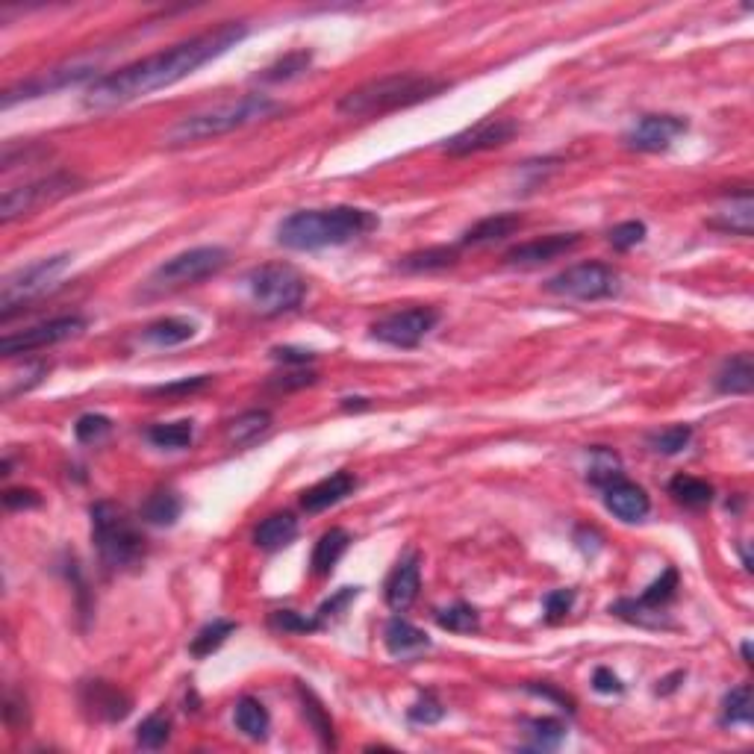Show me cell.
Masks as SVG:
<instances>
[{"label": "cell", "mask_w": 754, "mask_h": 754, "mask_svg": "<svg viewBox=\"0 0 754 754\" xmlns=\"http://www.w3.org/2000/svg\"><path fill=\"white\" fill-rule=\"evenodd\" d=\"M248 36V27L242 21H224L216 30L198 33L180 45H171L168 51H160L145 59H136L118 71H109L98 77L89 92H86V109H112L124 107L130 101H139L157 89L174 86L183 77L195 74L201 65L213 62L230 48H236Z\"/></svg>", "instance_id": "6da1fadb"}, {"label": "cell", "mask_w": 754, "mask_h": 754, "mask_svg": "<svg viewBox=\"0 0 754 754\" xmlns=\"http://www.w3.org/2000/svg\"><path fill=\"white\" fill-rule=\"evenodd\" d=\"M377 224L375 213L360 207H330V210H298L277 224V245L289 251H319L333 245H348Z\"/></svg>", "instance_id": "7a4b0ae2"}, {"label": "cell", "mask_w": 754, "mask_h": 754, "mask_svg": "<svg viewBox=\"0 0 754 754\" xmlns=\"http://www.w3.org/2000/svg\"><path fill=\"white\" fill-rule=\"evenodd\" d=\"M286 112L283 104H277L269 95H242L236 101H224L218 107L201 109L195 115L180 118L168 133H165V145L168 148H186V145H198V142H210L224 133L251 127L257 121H269L274 115Z\"/></svg>", "instance_id": "3957f363"}, {"label": "cell", "mask_w": 754, "mask_h": 754, "mask_svg": "<svg viewBox=\"0 0 754 754\" xmlns=\"http://www.w3.org/2000/svg\"><path fill=\"white\" fill-rule=\"evenodd\" d=\"M448 86L451 83L428 77V74H389V77H377L351 89L336 109L348 118H375V115L431 101Z\"/></svg>", "instance_id": "277c9868"}, {"label": "cell", "mask_w": 754, "mask_h": 754, "mask_svg": "<svg viewBox=\"0 0 754 754\" xmlns=\"http://www.w3.org/2000/svg\"><path fill=\"white\" fill-rule=\"evenodd\" d=\"M89 516H92V539L109 569H133L142 563L145 537L121 504L98 501L92 504Z\"/></svg>", "instance_id": "5b68a950"}, {"label": "cell", "mask_w": 754, "mask_h": 754, "mask_svg": "<svg viewBox=\"0 0 754 754\" xmlns=\"http://www.w3.org/2000/svg\"><path fill=\"white\" fill-rule=\"evenodd\" d=\"M68 269H71V254H56V257H45L39 263L12 271L0 286V319L6 322L15 310L54 292Z\"/></svg>", "instance_id": "8992f818"}, {"label": "cell", "mask_w": 754, "mask_h": 754, "mask_svg": "<svg viewBox=\"0 0 754 754\" xmlns=\"http://www.w3.org/2000/svg\"><path fill=\"white\" fill-rule=\"evenodd\" d=\"M248 289L263 316H283L301 307L307 280L289 263H266L248 274Z\"/></svg>", "instance_id": "52a82bcc"}, {"label": "cell", "mask_w": 754, "mask_h": 754, "mask_svg": "<svg viewBox=\"0 0 754 754\" xmlns=\"http://www.w3.org/2000/svg\"><path fill=\"white\" fill-rule=\"evenodd\" d=\"M230 254L221 245H201V248H189L171 260H165L160 269L148 277V286L154 292H174L183 286H195L207 277H213L227 266Z\"/></svg>", "instance_id": "ba28073f"}, {"label": "cell", "mask_w": 754, "mask_h": 754, "mask_svg": "<svg viewBox=\"0 0 754 754\" xmlns=\"http://www.w3.org/2000/svg\"><path fill=\"white\" fill-rule=\"evenodd\" d=\"M80 189V180L74 174H65V171H56V174H48V177H39V180H30L24 186H12L3 192V201H0V221L9 224L15 218L30 216L48 204H56L62 201L65 195H74Z\"/></svg>", "instance_id": "9c48e42d"}, {"label": "cell", "mask_w": 754, "mask_h": 754, "mask_svg": "<svg viewBox=\"0 0 754 754\" xmlns=\"http://www.w3.org/2000/svg\"><path fill=\"white\" fill-rule=\"evenodd\" d=\"M545 289L560 298H575V301H601L613 298L619 292V274L604 266V263H578L566 271L554 274Z\"/></svg>", "instance_id": "30bf717a"}, {"label": "cell", "mask_w": 754, "mask_h": 754, "mask_svg": "<svg viewBox=\"0 0 754 754\" xmlns=\"http://www.w3.org/2000/svg\"><path fill=\"white\" fill-rule=\"evenodd\" d=\"M98 71V59H71L65 65H56L51 71H42L30 80H21L15 86H9L0 98L3 109L15 107L21 101H33V98H45V95H54L59 89H68V86H77L89 77H95Z\"/></svg>", "instance_id": "8fae6325"}, {"label": "cell", "mask_w": 754, "mask_h": 754, "mask_svg": "<svg viewBox=\"0 0 754 754\" xmlns=\"http://www.w3.org/2000/svg\"><path fill=\"white\" fill-rule=\"evenodd\" d=\"M86 330L83 316H59L51 322L33 324L27 330L18 333H6L0 339V354L3 357H18V354H30V351H42L48 345H59L65 339H74Z\"/></svg>", "instance_id": "7c38bea8"}, {"label": "cell", "mask_w": 754, "mask_h": 754, "mask_svg": "<svg viewBox=\"0 0 754 754\" xmlns=\"http://www.w3.org/2000/svg\"><path fill=\"white\" fill-rule=\"evenodd\" d=\"M436 324H439V310L410 307V310L389 313L380 322L372 324V336L377 342H386V345H395V348H416Z\"/></svg>", "instance_id": "4fadbf2b"}, {"label": "cell", "mask_w": 754, "mask_h": 754, "mask_svg": "<svg viewBox=\"0 0 754 754\" xmlns=\"http://www.w3.org/2000/svg\"><path fill=\"white\" fill-rule=\"evenodd\" d=\"M519 133V124L513 118H484L475 127H466L463 133L451 136L445 142V151L451 157H469V154H481L507 145L513 136Z\"/></svg>", "instance_id": "5bb4252c"}, {"label": "cell", "mask_w": 754, "mask_h": 754, "mask_svg": "<svg viewBox=\"0 0 754 754\" xmlns=\"http://www.w3.org/2000/svg\"><path fill=\"white\" fill-rule=\"evenodd\" d=\"M681 133H687V121L678 118V115H643L625 133V145L631 151L657 154V151H666Z\"/></svg>", "instance_id": "9a60e30c"}, {"label": "cell", "mask_w": 754, "mask_h": 754, "mask_svg": "<svg viewBox=\"0 0 754 754\" xmlns=\"http://www.w3.org/2000/svg\"><path fill=\"white\" fill-rule=\"evenodd\" d=\"M80 704L98 722H121L133 710V699L109 681H86L80 687Z\"/></svg>", "instance_id": "2e32d148"}, {"label": "cell", "mask_w": 754, "mask_h": 754, "mask_svg": "<svg viewBox=\"0 0 754 754\" xmlns=\"http://www.w3.org/2000/svg\"><path fill=\"white\" fill-rule=\"evenodd\" d=\"M581 245V236L578 233H554V236H542V239H531V242H522L516 248H510L504 254V260L510 266H542V263H551L563 254H572L575 248Z\"/></svg>", "instance_id": "e0dca14e"}, {"label": "cell", "mask_w": 754, "mask_h": 754, "mask_svg": "<svg viewBox=\"0 0 754 754\" xmlns=\"http://www.w3.org/2000/svg\"><path fill=\"white\" fill-rule=\"evenodd\" d=\"M419 587H422V557L419 551H410L407 557H401L395 563V569L386 578V604L392 610H407L416 598H419Z\"/></svg>", "instance_id": "ac0fdd59"}, {"label": "cell", "mask_w": 754, "mask_h": 754, "mask_svg": "<svg viewBox=\"0 0 754 754\" xmlns=\"http://www.w3.org/2000/svg\"><path fill=\"white\" fill-rule=\"evenodd\" d=\"M604 504H607V510H610L616 519H622V522H640V519H646L648 510H651V501H648L646 489L631 484V481H625V478H619V481L604 486Z\"/></svg>", "instance_id": "d6986e66"}, {"label": "cell", "mask_w": 754, "mask_h": 754, "mask_svg": "<svg viewBox=\"0 0 754 754\" xmlns=\"http://www.w3.org/2000/svg\"><path fill=\"white\" fill-rule=\"evenodd\" d=\"M383 643H386V651H389L392 657H401V660H413V657H419L422 651L431 648L428 634H425L422 628H416L413 622L401 619V616H395V619L386 622V628H383Z\"/></svg>", "instance_id": "ffe728a7"}, {"label": "cell", "mask_w": 754, "mask_h": 754, "mask_svg": "<svg viewBox=\"0 0 754 754\" xmlns=\"http://www.w3.org/2000/svg\"><path fill=\"white\" fill-rule=\"evenodd\" d=\"M357 489V478L351 472H333L330 478H324L316 486H310L304 495H301V507L307 513H322L327 507L339 504L342 498H348L351 492Z\"/></svg>", "instance_id": "44dd1931"}, {"label": "cell", "mask_w": 754, "mask_h": 754, "mask_svg": "<svg viewBox=\"0 0 754 754\" xmlns=\"http://www.w3.org/2000/svg\"><path fill=\"white\" fill-rule=\"evenodd\" d=\"M710 227L725 230V233H737V236H752L754 230V201L752 192H740L737 198H731V204L719 213L716 218H710Z\"/></svg>", "instance_id": "7402d4cb"}, {"label": "cell", "mask_w": 754, "mask_h": 754, "mask_svg": "<svg viewBox=\"0 0 754 754\" xmlns=\"http://www.w3.org/2000/svg\"><path fill=\"white\" fill-rule=\"evenodd\" d=\"M754 386V363L752 354H737L722 363L716 375V389L722 395H749Z\"/></svg>", "instance_id": "603a6c76"}, {"label": "cell", "mask_w": 754, "mask_h": 754, "mask_svg": "<svg viewBox=\"0 0 754 754\" xmlns=\"http://www.w3.org/2000/svg\"><path fill=\"white\" fill-rule=\"evenodd\" d=\"M295 537H298V519L292 513H271L269 519H263L254 531V542L263 551L286 548Z\"/></svg>", "instance_id": "cb8c5ba5"}, {"label": "cell", "mask_w": 754, "mask_h": 754, "mask_svg": "<svg viewBox=\"0 0 754 754\" xmlns=\"http://www.w3.org/2000/svg\"><path fill=\"white\" fill-rule=\"evenodd\" d=\"M348 545H351V534L345 531V528H330V531H324L319 542H316V548H313V560H310V566H313V575H330L333 572V566L342 560V554L348 551Z\"/></svg>", "instance_id": "d4e9b609"}, {"label": "cell", "mask_w": 754, "mask_h": 754, "mask_svg": "<svg viewBox=\"0 0 754 754\" xmlns=\"http://www.w3.org/2000/svg\"><path fill=\"white\" fill-rule=\"evenodd\" d=\"M180 513H183V501H180V495L171 492V489H154V492L145 498L142 510H139L142 522L157 525V528L174 525V522L180 519Z\"/></svg>", "instance_id": "484cf974"}, {"label": "cell", "mask_w": 754, "mask_h": 754, "mask_svg": "<svg viewBox=\"0 0 754 754\" xmlns=\"http://www.w3.org/2000/svg\"><path fill=\"white\" fill-rule=\"evenodd\" d=\"M519 227H522V218L510 216V213H498V216L481 218L478 224H472V227L463 233V245H489V242H498V239H504V236H513Z\"/></svg>", "instance_id": "4316f807"}, {"label": "cell", "mask_w": 754, "mask_h": 754, "mask_svg": "<svg viewBox=\"0 0 754 754\" xmlns=\"http://www.w3.org/2000/svg\"><path fill=\"white\" fill-rule=\"evenodd\" d=\"M271 428V413L269 410H248L242 416H236L230 425H227V445L233 448H245V445H254L263 433Z\"/></svg>", "instance_id": "83f0119b"}, {"label": "cell", "mask_w": 754, "mask_h": 754, "mask_svg": "<svg viewBox=\"0 0 754 754\" xmlns=\"http://www.w3.org/2000/svg\"><path fill=\"white\" fill-rule=\"evenodd\" d=\"M233 719H236V728H239L245 737H251V740H266V737H269L271 719L269 710L263 707V701L251 699V696H242V699L236 701Z\"/></svg>", "instance_id": "f1b7e54d"}, {"label": "cell", "mask_w": 754, "mask_h": 754, "mask_svg": "<svg viewBox=\"0 0 754 754\" xmlns=\"http://www.w3.org/2000/svg\"><path fill=\"white\" fill-rule=\"evenodd\" d=\"M457 263V248H425V251H416V254H407L398 260V271H407V274H422V271H442L448 266Z\"/></svg>", "instance_id": "f546056e"}, {"label": "cell", "mask_w": 754, "mask_h": 754, "mask_svg": "<svg viewBox=\"0 0 754 754\" xmlns=\"http://www.w3.org/2000/svg\"><path fill=\"white\" fill-rule=\"evenodd\" d=\"M195 330H198L195 322L171 316V319H160V322L148 324V327H145V339H148L151 345L171 348V345H183V342H189V339L195 336Z\"/></svg>", "instance_id": "4dcf8cb0"}, {"label": "cell", "mask_w": 754, "mask_h": 754, "mask_svg": "<svg viewBox=\"0 0 754 754\" xmlns=\"http://www.w3.org/2000/svg\"><path fill=\"white\" fill-rule=\"evenodd\" d=\"M525 734H528V749L534 752H551L563 743L566 737V725L560 719H528L525 722Z\"/></svg>", "instance_id": "1f68e13d"}, {"label": "cell", "mask_w": 754, "mask_h": 754, "mask_svg": "<svg viewBox=\"0 0 754 754\" xmlns=\"http://www.w3.org/2000/svg\"><path fill=\"white\" fill-rule=\"evenodd\" d=\"M669 495L684 507L701 510V507H707L713 501V486L701 481V478H693V475H678L669 484Z\"/></svg>", "instance_id": "d6a6232c"}, {"label": "cell", "mask_w": 754, "mask_h": 754, "mask_svg": "<svg viewBox=\"0 0 754 754\" xmlns=\"http://www.w3.org/2000/svg\"><path fill=\"white\" fill-rule=\"evenodd\" d=\"M436 625L442 631H451V634H475V631H481L478 610L469 607V604H463V601H457L451 607H442L436 613Z\"/></svg>", "instance_id": "836d02e7"}, {"label": "cell", "mask_w": 754, "mask_h": 754, "mask_svg": "<svg viewBox=\"0 0 754 754\" xmlns=\"http://www.w3.org/2000/svg\"><path fill=\"white\" fill-rule=\"evenodd\" d=\"M236 631V622H230V619H213L210 625H204L198 634H195V640H192V657H210L213 651L224 646V640L230 637Z\"/></svg>", "instance_id": "e575fe53"}, {"label": "cell", "mask_w": 754, "mask_h": 754, "mask_svg": "<svg viewBox=\"0 0 754 754\" xmlns=\"http://www.w3.org/2000/svg\"><path fill=\"white\" fill-rule=\"evenodd\" d=\"M298 696H301V704H304V716H307V722L313 725V731L319 734V740H322L324 749H333L336 746V740H333V722H330V716L324 713L322 701L313 696V690H307L304 684H298Z\"/></svg>", "instance_id": "d590c367"}, {"label": "cell", "mask_w": 754, "mask_h": 754, "mask_svg": "<svg viewBox=\"0 0 754 754\" xmlns=\"http://www.w3.org/2000/svg\"><path fill=\"white\" fill-rule=\"evenodd\" d=\"M313 62V51H292V54L280 56L274 65H269L260 80L263 83H286V80H295L298 74H304Z\"/></svg>", "instance_id": "8d00e7d4"}, {"label": "cell", "mask_w": 754, "mask_h": 754, "mask_svg": "<svg viewBox=\"0 0 754 754\" xmlns=\"http://www.w3.org/2000/svg\"><path fill=\"white\" fill-rule=\"evenodd\" d=\"M754 713V701H752V687L749 684H740L734 687L725 701H722V725H749Z\"/></svg>", "instance_id": "74e56055"}, {"label": "cell", "mask_w": 754, "mask_h": 754, "mask_svg": "<svg viewBox=\"0 0 754 754\" xmlns=\"http://www.w3.org/2000/svg\"><path fill=\"white\" fill-rule=\"evenodd\" d=\"M192 436H195V428L189 419L183 422H168V425H154L148 431V439L157 445V448H165V451H180V448H189L192 445Z\"/></svg>", "instance_id": "f35d334b"}, {"label": "cell", "mask_w": 754, "mask_h": 754, "mask_svg": "<svg viewBox=\"0 0 754 754\" xmlns=\"http://www.w3.org/2000/svg\"><path fill=\"white\" fill-rule=\"evenodd\" d=\"M690 439H693V428L690 425H669V428L648 436V448L654 454L672 457V454H681L690 445Z\"/></svg>", "instance_id": "ab89813d"}, {"label": "cell", "mask_w": 754, "mask_h": 754, "mask_svg": "<svg viewBox=\"0 0 754 754\" xmlns=\"http://www.w3.org/2000/svg\"><path fill=\"white\" fill-rule=\"evenodd\" d=\"M675 590H678V572H675V569H666V572L648 587L646 593L637 598V604H643L648 610L660 613V610L675 598Z\"/></svg>", "instance_id": "60d3db41"}, {"label": "cell", "mask_w": 754, "mask_h": 754, "mask_svg": "<svg viewBox=\"0 0 754 754\" xmlns=\"http://www.w3.org/2000/svg\"><path fill=\"white\" fill-rule=\"evenodd\" d=\"M171 737V719L165 713H151L139 728H136V743L142 749H162Z\"/></svg>", "instance_id": "b9f144b4"}, {"label": "cell", "mask_w": 754, "mask_h": 754, "mask_svg": "<svg viewBox=\"0 0 754 754\" xmlns=\"http://www.w3.org/2000/svg\"><path fill=\"white\" fill-rule=\"evenodd\" d=\"M593 466H590V481L595 486H607L613 484V481H619V478H625L622 475V463H619V457L613 454V451H607V448H593Z\"/></svg>", "instance_id": "7bdbcfd3"}, {"label": "cell", "mask_w": 754, "mask_h": 754, "mask_svg": "<svg viewBox=\"0 0 754 754\" xmlns=\"http://www.w3.org/2000/svg\"><path fill=\"white\" fill-rule=\"evenodd\" d=\"M269 625L274 631H283V634H313V631L322 628L316 616L307 619V616H301L295 610H274L269 616Z\"/></svg>", "instance_id": "ee69618b"}, {"label": "cell", "mask_w": 754, "mask_h": 754, "mask_svg": "<svg viewBox=\"0 0 754 754\" xmlns=\"http://www.w3.org/2000/svg\"><path fill=\"white\" fill-rule=\"evenodd\" d=\"M74 433H77V439H80V442H86V445L101 442V439H107L109 433H112V419L101 416V413H86V416H80V419H77Z\"/></svg>", "instance_id": "f6af8a7d"}, {"label": "cell", "mask_w": 754, "mask_h": 754, "mask_svg": "<svg viewBox=\"0 0 754 754\" xmlns=\"http://www.w3.org/2000/svg\"><path fill=\"white\" fill-rule=\"evenodd\" d=\"M607 239L616 251H631L646 239V224L643 221H622L607 233Z\"/></svg>", "instance_id": "bcb514c9"}, {"label": "cell", "mask_w": 754, "mask_h": 754, "mask_svg": "<svg viewBox=\"0 0 754 754\" xmlns=\"http://www.w3.org/2000/svg\"><path fill=\"white\" fill-rule=\"evenodd\" d=\"M360 593V587H342L336 595H330L327 601H324L322 607H319V613H316V619H319V625H327V622H333L336 616H342L345 613V607L357 598Z\"/></svg>", "instance_id": "7dc6e473"}, {"label": "cell", "mask_w": 754, "mask_h": 754, "mask_svg": "<svg viewBox=\"0 0 754 754\" xmlns=\"http://www.w3.org/2000/svg\"><path fill=\"white\" fill-rule=\"evenodd\" d=\"M210 375H198V377H183L177 383H162V386H154L151 395H160V398H180V395H192V392H201L204 386H210Z\"/></svg>", "instance_id": "c3c4849f"}, {"label": "cell", "mask_w": 754, "mask_h": 754, "mask_svg": "<svg viewBox=\"0 0 754 754\" xmlns=\"http://www.w3.org/2000/svg\"><path fill=\"white\" fill-rule=\"evenodd\" d=\"M442 716H445V707L433 699L431 693L419 696V701L410 707V722H416V725H433V722H439Z\"/></svg>", "instance_id": "681fc988"}, {"label": "cell", "mask_w": 754, "mask_h": 754, "mask_svg": "<svg viewBox=\"0 0 754 754\" xmlns=\"http://www.w3.org/2000/svg\"><path fill=\"white\" fill-rule=\"evenodd\" d=\"M575 604V593L572 590H554L545 595V619L548 622H560Z\"/></svg>", "instance_id": "f907efd6"}, {"label": "cell", "mask_w": 754, "mask_h": 754, "mask_svg": "<svg viewBox=\"0 0 754 754\" xmlns=\"http://www.w3.org/2000/svg\"><path fill=\"white\" fill-rule=\"evenodd\" d=\"M3 504L9 510H33L42 504V495L36 489H6L3 492Z\"/></svg>", "instance_id": "816d5d0a"}, {"label": "cell", "mask_w": 754, "mask_h": 754, "mask_svg": "<svg viewBox=\"0 0 754 754\" xmlns=\"http://www.w3.org/2000/svg\"><path fill=\"white\" fill-rule=\"evenodd\" d=\"M313 351H307V348H292V345H283V348H271V360H277V363H289V366H307V363H313Z\"/></svg>", "instance_id": "f5cc1de1"}, {"label": "cell", "mask_w": 754, "mask_h": 754, "mask_svg": "<svg viewBox=\"0 0 754 754\" xmlns=\"http://www.w3.org/2000/svg\"><path fill=\"white\" fill-rule=\"evenodd\" d=\"M593 687L598 690V693H604V696H613V693L619 696V693H622V681H619L610 669H604V666H601V669H595Z\"/></svg>", "instance_id": "db71d44e"}, {"label": "cell", "mask_w": 754, "mask_h": 754, "mask_svg": "<svg viewBox=\"0 0 754 754\" xmlns=\"http://www.w3.org/2000/svg\"><path fill=\"white\" fill-rule=\"evenodd\" d=\"M316 380H319L316 372L295 369V372H289V375L277 377V380H274V386H277V389H298V386H310V383H316Z\"/></svg>", "instance_id": "11a10c76"}, {"label": "cell", "mask_w": 754, "mask_h": 754, "mask_svg": "<svg viewBox=\"0 0 754 754\" xmlns=\"http://www.w3.org/2000/svg\"><path fill=\"white\" fill-rule=\"evenodd\" d=\"M743 657H746V663H752V643L743 646Z\"/></svg>", "instance_id": "9f6ffc18"}]
</instances>
